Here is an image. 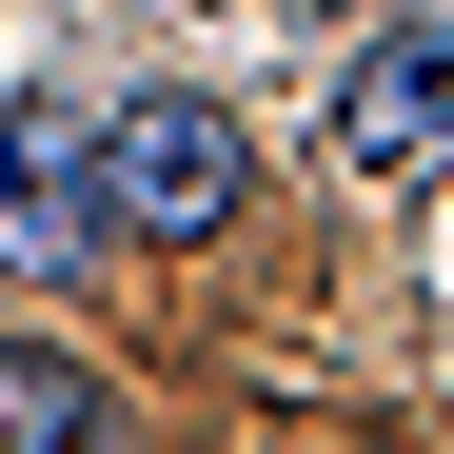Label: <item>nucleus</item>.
Wrapping results in <instances>:
<instances>
[{"instance_id": "obj_5", "label": "nucleus", "mask_w": 454, "mask_h": 454, "mask_svg": "<svg viewBox=\"0 0 454 454\" xmlns=\"http://www.w3.org/2000/svg\"><path fill=\"white\" fill-rule=\"evenodd\" d=\"M336 20H356V0H336Z\"/></svg>"}, {"instance_id": "obj_4", "label": "nucleus", "mask_w": 454, "mask_h": 454, "mask_svg": "<svg viewBox=\"0 0 454 454\" xmlns=\"http://www.w3.org/2000/svg\"><path fill=\"white\" fill-rule=\"evenodd\" d=\"M0 454H119V395L80 336H0Z\"/></svg>"}, {"instance_id": "obj_3", "label": "nucleus", "mask_w": 454, "mask_h": 454, "mask_svg": "<svg viewBox=\"0 0 454 454\" xmlns=\"http://www.w3.org/2000/svg\"><path fill=\"white\" fill-rule=\"evenodd\" d=\"M59 238H99V119L20 80L0 99V257H59Z\"/></svg>"}, {"instance_id": "obj_2", "label": "nucleus", "mask_w": 454, "mask_h": 454, "mask_svg": "<svg viewBox=\"0 0 454 454\" xmlns=\"http://www.w3.org/2000/svg\"><path fill=\"white\" fill-rule=\"evenodd\" d=\"M336 159L356 178H434L454 159V20H375L336 59Z\"/></svg>"}, {"instance_id": "obj_1", "label": "nucleus", "mask_w": 454, "mask_h": 454, "mask_svg": "<svg viewBox=\"0 0 454 454\" xmlns=\"http://www.w3.org/2000/svg\"><path fill=\"white\" fill-rule=\"evenodd\" d=\"M238 198H257V138H238V99L138 80V99L99 119V238H217Z\"/></svg>"}]
</instances>
